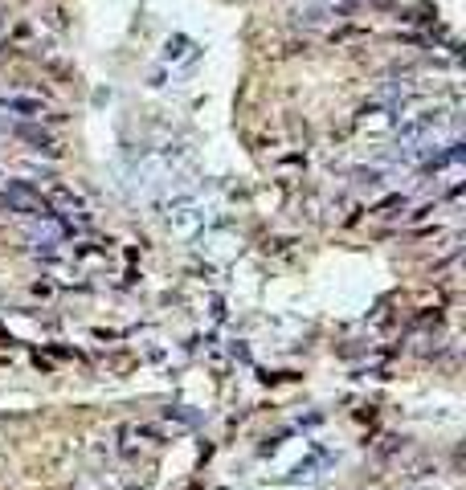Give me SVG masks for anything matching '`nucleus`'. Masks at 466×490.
I'll return each instance as SVG.
<instances>
[{
	"mask_svg": "<svg viewBox=\"0 0 466 490\" xmlns=\"http://www.w3.org/2000/svg\"><path fill=\"white\" fill-rule=\"evenodd\" d=\"M0 111L4 115H17V119H33V123L49 119V106L41 98H29V94H4L0 98Z\"/></svg>",
	"mask_w": 466,
	"mask_h": 490,
	"instance_id": "f257e3e1",
	"label": "nucleus"
},
{
	"mask_svg": "<svg viewBox=\"0 0 466 490\" xmlns=\"http://www.w3.org/2000/svg\"><path fill=\"white\" fill-rule=\"evenodd\" d=\"M4 200H8V205H17V209H21V213H29V217H53V209H49L37 192H29L25 184H8Z\"/></svg>",
	"mask_w": 466,
	"mask_h": 490,
	"instance_id": "f03ea898",
	"label": "nucleus"
},
{
	"mask_svg": "<svg viewBox=\"0 0 466 490\" xmlns=\"http://www.w3.org/2000/svg\"><path fill=\"white\" fill-rule=\"evenodd\" d=\"M17 135H21L25 143H33L37 151H57V143H53V135H49V131H41V127H25V123H21V127H17Z\"/></svg>",
	"mask_w": 466,
	"mask_h": 490,
	"instance_id": "7ed1b4c3",
	"label": "nucleus"
}]
</instances>
